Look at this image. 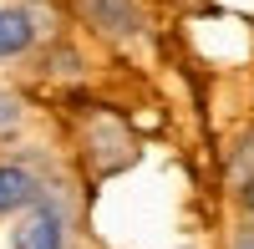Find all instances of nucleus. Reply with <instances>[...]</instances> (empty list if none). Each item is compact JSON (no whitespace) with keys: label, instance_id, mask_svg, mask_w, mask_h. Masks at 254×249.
<instances>
[{"label":"nucleus","instance_id":"obj_5","mask_svg":"<svg viewBox=\"0 0 254 249\" xmlns=\"http://www.w3.org/2000/svg\"><path fill=\"white\" fill-rule=\"evenodd\" d=\"M15 122H20V97L0 92V127H15Z\"/></svg>","mask_w":254,"mask_h":249},{"label":"nucleus","instance_id":"obj_3","mask_svg":"<svg viewBox=\"0 0 254 249\" xmlns=\"http://www.w3.org/2000/svg\"><path fill=\"white\" fill-rule=\"evenodd\" d=\"M41 193H46V188H41L36 168H26V163H0V219L31 209Z\"/></svg>","mask_w":254,"mask_h":249},{"label":"nucleus","instance_id":"obj_6","mask_svg":"<svg viewBox=\"0 0 254 249\" xmlns=\"http://www.w3.org/2000/svg\"><path fill=\"white\" fill-rule=\"evenodd\" d=\"M229 249H254V224H244V229H234V239H229Z\"/></svg>","mask_w":254,"mask_h":249},{"label":"nucleus","instance_id":"obj_2","mask_svg":"<svg viewBox=\"0 0 254 249\" xmlns=\"http://www.w3.org/2000/svg\"><path fill=\"white\" fill-rule=\"evenodd\" d=\"M81 5H87V20L102 36H112V41L142 36V5L137 0H81Z\"/></svg>","mask_w":254,"mask_h":249},{"label":"nucleus","instance_id":"obj_7","mask_svg":"<svg viewBox=\"0 0 254 249\" xmlns=\"http://www.w3.org/2000/svg\"><path fill=\"white\" fill-rule=\"evenodd\" d=\"M239 193H244V209H249V214H254V173H249V178H244V188H239Z\"/></svg>","mask_w":254,"mask_h":249},{"label":"nucleus","instance_id":"obj_1","mask_svg":"<svg viewBox=\"0 0 254 249\" xmlns=\"http://www.w3.org/2000/svg\"><path fill=\"white\" fill-rule=\"evenodd\" d=\"M10 249H66V214H61V203H51L41 193L31 209H20L15 229H10Z\"/></svg>","mask_w":254,"mask_h":249},{"label":"nucleus","instance_id":"obj_4","mask_svg":"<svg viewBox=\"0 0 254 249\" xmlns=\"http://www.w3.org/2000/svg\"><path fill=\"white\" fill-rule=\"evenodd\" d=\"M36 36H41V26L26 5H0V61L26 56L36 46Z\"/></svg>","mask_w":254,"mask_h":249}]
</instances>
